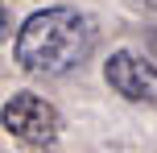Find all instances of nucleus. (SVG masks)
Returning a JSON list of instances; mask_svg holds the SVG:
<instances>
[{"label":"nucleus","mask_w":157,"mask_h":153,"mask_svg":"<svg viewBox=\"0 0 157 153\" xmlns=\"http://www.w3.org/2000/svg\"><path fill=\"white\" fill-rule=\"evenodd\" d=\"M95 50V21L78 8L54 4L33 13L29 21L17 29L13 54L21 62V71L29 75H66L78 62H87Z\"/></svg>","instance_id":"1"},{"label":"nucleus","mask_w":157,"mask_h":153,"mask_svg":"<svg viewBox=\"0 0 157 153\" xmlns=\"http://www.w3.org/2000/svg\"><path fill=\"white\" fill-rule=\"evenodd\" d=\"M0 124L8 128V137H17L29 149H46L62 132V116L50 99L33 95V91H17L4 108H0Z\"/></svg>","instance_id":"2"},{"label":"nucleus","mask_w":157,"mask_h":153,"mask_svg":"<svg viewBox=\"0 0 157 153\" xmlns=\"http://www.w3.org/2000/svg\"><path fill=\"white\" fill-rule=\"evenodd\" d=\"M103 79L128 104H157V66L132 50H116L103 62Z\"/></svg>","instance_id":"3"},{"label":"nucleus","mask_w":157,"mask_h":153,"mask_svg":"<svg viewBox=\"0 0 157 153\" xmlns=\"http://www.w3.org/2000/svg\"><path fill=\"white\" fill-rule=\"evenodd\" d=\"M8 29H13V21H8V8L0 4V41H8Z\"/></svg>","instance_id":"4"},{"label":"nucleus","mask_w":157,"mask_h":153,"mask_svg":"<svg viewBox=\"0 0 157 153\" xmlns=\"http://www.w3.org/2000/svg\"><path fill=\"white\" fill-rule=\"evenodd\" d=\"M132 4H141V8H157V0H132Z\"/></svg>","instance_id":"5"}]
</instances>
